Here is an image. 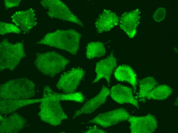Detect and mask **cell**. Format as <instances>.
<instances>
[{
  "instance_id": "1",
  "label": "cell",
  "mask_w": 178,
  "mask_h": 133,
  "mask_svg": "<svg viewBox=\"0 0 178 133\" xmlns=\"http://www.w3.org/2000/svg\"><path fill=\"white\" fill-rule=\"evenodd\" d=\"M82 36L74 29L57 30L47 33L36 43L56 48L75 55L79 48Z\"/></svg>"
},
{
  "instance_id": "2",
  "label": "cell",
  "mask_w": 178,
  "mask_h": 133,
  "mask_svg": "<svg viewBox=\"0 0 178 133\" xmlns=\"http://www.w3.org/2000/svg\"><path fill=\"white\" fill-rule=\"evenodd\" d=\"M54 92L49 86L44 87L39 115L42 121L56 126L61 124L68 117L63 111L60 101L54 96Z\"/></svg>"
},
{
  "instance_id": "3",
  "label": "cell",
  "mask_w": 178,
  "mask_h": 133,
  "mask_svg": "<svg viewBox=\"0 0 178 133\" xmlns=\"http://www.w3.org/2000/svg\"><path fill=\"white\" fill-rule=\"evenodd\" d=\"M35 86L27 78L11 80L0 85V97L4 99H29L35 95Z\"/></svg>"
},
{
  "instance_id": "4",
  "label": "cell",
  "mask_w": 178,
  "mask_h": 133,
  "mask_svg": "<svg viewBox=\"0 0 178 133\" xmlns=\"http://www.w3.org/2000/svg\"><path fill=\"white\" fill-rule=\"evenodd\" d=\"M34 64L44 75L53 77L64 70L70 62L69 59L54 51L37 52Z\"/></svg>"
},
{
  "instance_id": "5",
  "label": "cell",
  "mask_w": 178,
  "mask_h": 133,
  "mask_svg": "<svg viewBox=\"0 0 178 133\" xmlns=\"http://www.w3.org/2000/svg\"><path fill=\"white\" fill-rule=\"evenodd\" d=\"M0 70L13 71L21 59L26 57L23 43L18 42L13 44L7 39H3L0 44Z\"/></svg>"
},
{
  "instance_id": "6",
  "label": "cell",
  "mask_w": 178,
  "mask_h": 133,
  "mask_svg": "<svg viewBox=\"0 0 178 133\" xmlns=\"http://www.w3.org/2000/svg\"><path fill=\"white\" fill-rule=\"evenodd\" d=\"M40 2L47 10L48 16L51 18L71 22L84 27V25L81 20L72 13L65 4L61 1L43 0Z\"/></svg>"
},
{
  "instance_id": "7",
  "label": "cell",
  "mask_w": 178,
  "mask_h": 133,
  "mask_svg": "<svg viewBox=\"0 0 178 133\" xmlns=\"http://www.w3.org/2000/svg\"><path fill=\"white\" fill-rule=\"evenodd\" d=\"M130 116L126 109L120 108L100 113L86 123L95 124L104 128H107L128 120Z\"/></svg>"
},
{
  "instance_id": "8",
  "label": "cell",
  "mask_w": 178,
  "mask_h": 133,
  "mask_svg": "<svg viewBox=\"0 0 178 133\" xmlns=\"http://www.w3.org/2000/svg\"><path fill=\"white\" fill-rule=\"evenodd\" d=\"M85 74V71L81 68H73L62 74L56 87L66 93H74Z\"/></svg>"
},
{
  "instance_id": "9",
  "label": "cell",
  "mask_w": 178,
  "mask_h": 133,
  "mask_svg": "<svg viewBox=\"0 0 178 133\" xmlns=\"http://www.w3.org/2000/svg\"><path fill=\"white\" fill-rule=\"evenodd\" d=\"M128 120L131 133H151L158 127L156 117L150 114L143 116H131Z\"/></svg>"
},
{
  "instance_id": "10",
  "label": "cell",
  "mask_w": 178,
  "mask_h": 133,
  "mask_svg": "<svg viewBox=\"0 0 178 133\" xmlns=\"http://www.w3.org/2000/svg\"><path fill=\"white\" fill-rule=\"evenodd\" d=\"M117 65L116 58L113 52H112L107 57L100 60L96 63L95 69L96 75L92 84L97 82L102 79H104L108 86H109L111 76Z\"/></svg>"
},
{
  "instance_id": "11",
  "label": "cell",
  "mask_w": 178,
  "mask_h": 133,
  "mask_svg": "<svg viewBox=\"0 0 178 133\" xmlns=\"http://www.w3.org/2000/svg\"><path fill=\"white\" fill-rule=\"evenodd\" d=\"M110 94V90L109 88L103 86L97 95L86 102L82 107L75 111L73 119L81 115L90 114L94 112L106 102Z\"/></svg>"
},
{
  "instance_id": "12",
  "label": "cell",
  "mask_w": 178,
  "mask_h": 133,
  "mask_svg": "<svg viewBox=\"0 0 178 133\" xmlns=\"http://www.w3.org/2000/svg\"><path fill=\"white\" fill-rule=\"evenodd\" d=\"M140 12L136 9L125 12L121 16L119 22L120 29L130 38L136 34L137 28L140 23Z\"/></svg>"
},
{
  "instance_id": "13",
  "label": "cell",
  "mask_w": 178,
  "mask_h": 133,
  "mask_svg": "<svg viewBox=\"0 0 178 133\" xmlns=\"http://www.w3.org/2000/svg\"><path fill=\"white\" fill-rule=\"evenodd\" d=\"M11 18L12 22L20 27L24 33L29 31L37 24L35 10L32 8L16 12Z\"/></svg>"
},
{
  "instance_id": "14",
  "label": "cell",
  "mask_w": 178,
  "mask_h": 133,
  "mask_svg": "<svg viewBox=\"0 0 178 133\" xmlns=\"http://www.w3.org/2000/svg\"><path fill=\"white\" fill-rule=\"evenodd\" d=\"M110 94L112 99L118 103L129 104L139 108L138 101L134 96L132 89L129 87L117 84L112 87Z\"/></svg>"
},
{
  "instance_id": "15",
  "label": "cell",
  "mask_w": 178,
  "mask_h": 133,
  "mask_svg": "<svg viewBox=\"0 0 178 133\" xmlns=\"http://www.w3.org/2000/svg\"><path fill=\"white\" fill-rule=\"evenodd\" d=\"M119 20V17L115 13L104 9L99 15L95 22L97 32L101 34L110 31L118 25Z\"/></svg>"
},
{
  "instance_id": "16",
  "label": "cell",
  "mask_w": 178,
  "mask_h": 133,
  "mask_svg": "<svg viewBox=\"0 0 178 133\" xmlns=\"http://www.w3.org/2000/svg\"><path fill=\"white\" fill-rule=\"evenodd\" d=\"M26 122L22 116L16 113L3 118L0 116V132L4 133H17L26 126Z\"/></svg>"
},
{
  "instance_id": "17",
  "label": "cell",
  "mask_w": 178,
  "mask_h": 133,
  "mask_svg": "<svg viewBox=\"0 0 178 133\" xmlns=\"http://www.w3.org/2000/svg\"><path fill=\"white\" fill-rule=\"evenodd\" d=\"M41 98L36 99H4L0 101L1 114L12 113L20 107L33 103L40 102Z\"/></svg>"
},
{
  "instance_id": "18",
  "label": "cell",
  "mask_w": 178,
  "mask_h": 133,
  "mask_svg": "<svg viewBox=\"0 0 178 133\" xmlns=\"http://www.w3.org/2000/svg\"><path fill=\"white\" fill-rule=\"evenodd\" d=\"M114 75L118 81L127 82L130 84L133 87L134 92H136L137 85L136 75L130 66L126 65L119 66L115 70Z\"/></svg>"
},
{
  "instance_id": "19",
  "label": "cell",
  "mask_w": 178,
  "mask_h": 133,
  "mask_svg": "<svg viewBox=\"0 0 178 133\" xmlns=\"http://www.w3.org/2000/svg\"><path fill=\"white\" fill-rule=\"evenodd\" d=\"M139 89L136 96L141 102H144L151 90L158 84L155 79L152 77H147L141 80L139 82Z\"/></svg>"
},
{
  "instance_id": "20",
  "label": "cell",
  "mask_w": 178,
  "mask_h": 133,
  "mask_svg": "<svg viewBox=\"0 0 178 133\" xmlns=\"http://www.w3.org/2000/svg\"><path fill=\"white\" fill-rule=\"evenodd\" d=\"M172 92V89L167 85L162 84L157 86L151 90L146 100H163L167 98Z\"/></svg>"
},
{
  "instance_id": "21",
  "label": "cell",
  "mask_w": 178,
  "mask_h": 133,
  "mask_svg": "<svg viewBox=\"0 0 178 133\" xmlns=\"http://www.w3.org/2000/svg\"><path fill=\"white\" fill-rule=\"evenodd\" d=\"M106 53L104 46L100 42H90L86 48V56L89 60L102 57L105 55Z\"/></svg>"
},
{
  "instance_id": "22",
  "label": "cell",
  "mask_w": 178,
  "mask_h": 133,
  "mask_svg": "<svg viewBox=\"0 0 178 133\" xmlns=\"http://www.w3.org/2000/svg\"><path fill=\"white\" fill-rule=\"evenodd\" d=\"M54 95L55 97L60 101H69L82 103L84 100L83 95L80 92L62 94L54 92Z\"/></svg>"
},
{
  "instance_id": "23",
  "label": "cell",
  "mask_w": 178,
  "mask_h": 133,
  "mask_svg": "<svg viewBox=\"0 0 178 133\" xmlns=\"http://www.w3.org/2000/svg\"><path fill=\"white\" fill-rule=\"evenodd\" d=\"M21 30L17 26L11 23L0 22V34L4 35L6 34L14 33L19 34Z\"/></svg>"
},
{
  "instance_id": "24",
  "label": "cell",
  "mask_w": 178,
  "mask_h": 133,
  "mask_svg": "<svg viewBox=\"0 0 178 133\" xmlns=\"http://www.w3.org/2000/svg\"><path fill=\"white\" fill-rule=\"evenodd\" d=\"M166 16V10L164 8L160 7L158 8L155 12L153 17L154 20L160 22L165 18Z\"/></svg>"
},
{
  "instance_id": "25",
  "label": "cell",
  "mask_w": 178,
  "mask_h": 133,
  "mask_svg": "<svg viewBox=\"0 0 178 133\" xmlns=\"http://www.w3.org/2000/svg\"><path fill=\"white\" fill-rule=\"evenodd\" d=\"M21 1V0H4L5 9H8L9 8L18 6Z\"/></svg>"
},
{
  "instance_id": "26",
  "label": "cell",
  "mask_w": 178,
  "mask_h": 133,
  "mask_svg": "<svg viewBox=\"0 0 178 133\" xmlns=\"http://www.w3.org/2000/svg\"><path fill=\"white\" fill-rule=\"evenodd\" d=\"M85 133H106L104 130L100 129L95 126L92 127L85 131Z\"/></svg>"
}]
</instances>
